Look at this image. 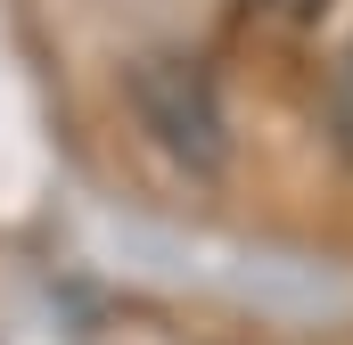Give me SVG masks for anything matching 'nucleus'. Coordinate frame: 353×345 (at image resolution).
Instances as JSON below:
<instances>
[{"instance_id": "obj_1", "label": "nucleus", "mask_w": 353, "mask_h": 345, "mask_svg": "<svg viewBox=\"0 0 353 345\" xmlns=\"http://www.w3.org/2000/svg\"><path fill=\"white\" fill-rule=\"evenodd\" d=\"M132 115H140V132L189 172H214L222 165V99L205 83V66L197 58H140L132 66Z\"/></svg>"}, {"instance_id": "obj_2", "label": "nucleus", "mask_w": 353, "mask_h": 345, "mask_svg": "<svg viewBox=\"0 0 353 345\" xmlns=\"http://www.w3.org/2000/svg\"><path fill=\"white\" fill-rule=\"evenodd\" d=\"M329 124H337V148L353 157V50L337 58V83H329Z\"/></svg>"}]
</instances>
